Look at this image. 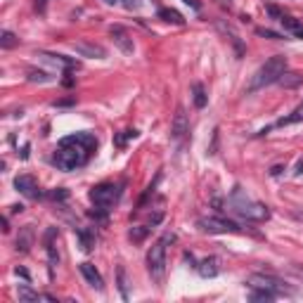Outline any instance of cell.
Here are the masks:
<instances>
[{
    "mask_svg": "<svg viewBox=\"0 0 303 303\" xmlns=\"http://www.w3.org/2000/svg\"><path fill=\"white\" fill-rule=\"evenodd\" d=\"M95 149H97V138L93 133H74L59 140L52 163L59 171H76L81 166H86Z\"/></svg>",
    "mask_w": 303,
    "mask_h": 303,
    "instance_id": "cell-1",
    "label": "cell"
},
{
    "mask_svg": "<svg viewBox=\"0 0 303 303\" xmlns=\"http://www.w3.org/2000/svg\"><path fill=\"white\" fill-rule=\"evenodd\" d=\"M227 204H230V209H232L237 216L249 220V223H263V220L270 218V209H268L265 204L251 199V197L247 195V190H241L239 185H234L232 190H230Z\"/></svg>",
    "mask_w": 303,
    "mask_h": 303,
    "instance_id": "cell-2",
    "label": "cell"
},
{
    "mask_svg": "<svg viewBox=\"0 0 303 303\" xmlns=\"http://www.w3.org/2000/svg\"><path fill=\"white\" fill-rule=\"evenodd\" d=\"M284 71H287V57H284V54H275V57H270L268 62L261 64L256 69V74L251 76V83L247 90L254 93V90H261V88H265V86L277 83Z\"/></svg>",
    "mask_w": 303,
    "mask_h": 303,
    "instance_id": "cell-3",
    "label": "cell"
},
{
    "mask_svg": "<svg viewBox=\"0 0 303 303\" xmlns=\"http://www.w3.org/2000/svg\"><path fill=\"white\" fill-rule=\"evenodd\" d=\"M168 241H175V234L166 232L161 239L154 241L147 251V270L159 287H161L163 275H166V244H168Z\"/></svg>",
    "mask_w": 303,
    "mask_h": 303,
    "instance_id": "cell-4",
    "label": "cell"
},
{
    "mask_svg": "<svg viewBox=\"0 0 303 303\" xmlns=\"http://www.w3.org/2000/svg\"><path fill=\"white\" fill-rule=\"evenodd\" d=\"M197 227L202 232H209V234H237L241 232V227L230 220V218H223V216H209V218H199L197 220Z\"/></svg>",
    "mask_w": 303,
    "mask_h": 303,
    "instance_id": "cell-5",
    "label": "cell"
},
{
    "mask_svg": "<svg viewBox=\"0 0 303 303\" xmlns=\"http://www.w3.org/2000/svg\"><path fill=\"white\" fill-rule=\"evenodd\" d=\"M118 195H121L118 185H114V183H100V185H95L93 190H90V202H93L95 206H100V209L109 211L118 202Z\"/></svg>",
    "mask_w": 303,
    "mask_h": 303,
    "instance_id": "cell-6",
    "label": "cell"
},
{
    "mask_svg": "<svg viewBox=\"0 0 303 303\" xmlns=\"http://www.w3.org/2000/svg\"><path fill=\"white\" fill-rule=\"evenodd\" d=\"M249 287H263V289H272V291H277V294H291V289L284 284L282 280L277 277H272V275H263V272H256V275H251L249 280H247Z\"/></svg>",
    "mask_w": 303,
    "mask_h": 303,
    "instance_id": "cell-7",
    "label": "cell"
},
{
    "mask_svg": "<svg viewBox=\"0 0 303 303\" xmlns=\"http://www.w3.org/2000/svg\"><path fill=\"white\" fill-rule=\"evenodd\" d=\"M187 133H190V121H187L185 109L178 107L175 109V116H173V124H171V140L180 142L183 138H187Z\"/></svg>",
    "mask_w": 303,
    "mask_h": 303,
    "instance_id": "cell-8",
    "label": "cell"
},
{
    "mask_svg": "<svg viewBox=\"0 0 303 303\" xmlns=\"http://www.w3.org/2000/svg\"><path fill=\"white\" fill-rule=\"evenodd\" d=\"M15 190L19 195L29 197V199H38L40 197V190H38V183L33 175H17L15 178Z\"/></svg>",
    "mask_w": 303,
    "mask_h": 303,
    "instance_id": "cell-9",
    "label": "cell"
},
{
    "mask_svg": "<svg viewBox=\"0 0 303 303\" xmlns=\"http://www.w3.org/2000/svg\"><path fill=\"white\" fill-rule=\"evenodd\" d=\"M74 50L81 57H95V59H104L107 57V50L97 43H90V40H76L74 43Z\"/></svg>",
    "mask_w": 303,
    "mask_h": 303,
    "instance_id": "cell-10",
    "label": "cell"
},
{
    "mask_svg": "<svg viewBox=\"0 0 303 303\" xmlns=\"http://www.w3.org/2000/svg\"><path fill=\"white\" fill-rule=\"evenodd\" d=\"M111 40L116 43V47L121 50L124 54H133V50H135V45H133V38L131 33L126 31L124 26H111Z\"/></svg>",
    "mask_w": 303,
    "mask_h": 303,
    "instance_id": "cell-11",
    "label": "cell"
},
{
    "mask_svg": "<svg viewBox=\"0 0 303 303\" xmlns=\"http://www.w3.org/2000/svg\"><path fill=\"white\" fill-rule=\"evenodd\" d=\"M78 268H81V275L86 277V282L90 284V287H95L97 291H104V280H102V275L97 272V268H95L93 263L83 261V263L78 265Z\"/></svg>",
    "mask_w": 303,
    "mask_h": 303,
    "instance_id": "cell-12",
    "label": "cell"
},
{
    "mask_svg": "<svg viewBox=\"0 0 303 303\" xmlns=\"http://www.w3.org/2000/svg\"><path fill=\"white\" fill-rule=\"evenodd\" d=\"M298 121H303V104H298V107L289 114V116H282V118H277L272 126H265L263 131L258 133V135H268V133L272 131V128H282V126H291V124H298Z\"/></svg>",
    "mask_w": 303,
    "mask_h": 303,
    "instance_id": "cell-13",
    "label": "cell"
},
{
    "mask_svg": "<svg viewBox=\"0 0 303 303\" xmlns=\"http://www.w3.org/2000/svg\"><path fill=\"white\" fill-rule=\"evenodd\" d=\"M40 59H45V62H52V64H59L64 69H78L81 62L74 59V57H64V54H54V52H38Z\"/></svg>",
    "mask_w": 303,
    "mask_h": 303,
    "instance_id": "cell-14",
    "label": "cell"
},
{
    "mask_svg": "<svg viewBox=\"0 0 303 303\" xmlns=\"http://www.w3.org/2000/svg\"><path fill=\"white\" fill-rule=\"evenodd\" d=\"M76 239H78V244H81L83 251H93L97 237H95L93 227H76Z\"/></svg>",
    "mask_w": 303,
    "mask_h": 303,
    "instance_id": "cell-15",
    "label": "cell"
},
{
    "mask_svg": "<svg viewBox=\"0 0 303 303\" xmlns=\"http://www.w3.org/2000/svg\"><path fill=\"white\" fill-rule=\"evenodd\" d=\"M197 270H199L202 277H218V272H220V268H218V258L209 256V258H204V261H199V263H197Z\"/></svg>",
    "mask_w": 303,
    "mask_h": 303,
    "instance_id": "cell-16",
    "label": "cell"
},
{
    "mask_svg": "<svg viewBox=\"0 0 303 303\" xmlns=\"http://www.w3.org/2000/svg\"><path fill=\"white\" fill-rule=\"evenodd\" d=\"M156 17L163 19V22H168V24H175V26H183V24H185V17L173 8H161L159 12H156Z\"/></svg>",
    "mask_w": 303,
    "mask_h": 303,
    "instance_id": "cell-17",
    "label": "cell"
},
{
    "mask_svg": "<svg viewBox=\"0 0 303 303\" xmlns=\"http://www.w3.org/2000/svg\"><path fill=\"white\" fill-rule=\"evenodd\" d=\"M31 244H33V230H31V225H26V227H22V232L17 237V251L26 254V251L31 249Z\"/></svg>",
    "mask_w": 303,
    "mask_h": 303,
    "instance_id": "cell-18",
    "label": "cell"
},
{
    "mask_svg": "<svg viewBox=\"0 0 303 303\" xmlns=\"http://www.w3.org/2000/svg\"><path fill=\"white\" fill-rule=\"evenodd\" d=\"M277 83L282 88H298L303 83V74H298V71H284Z\"/></svg>",
    "mask_w": 303,
    "mask_h": 303,
    "instance_id": "cell-19",
    "label": "cell"
},
{
    "mask_svg": "<svg viewBox=\"0 0 303 303\" xmlns=\"http://www.w3.org/2000/svg\"><path fill=\"white\" fill-rule=\"evenodd\" d=\"M192 102H195L197 109H204V107H206L209 97H206V90H204L202 83H192Z\"/></svg>",
    "mask_w": 303,
    "mask_h": 303,
    "instance_id": "cell-20",
    "label": "cell"
},
{
    "mask_svg": "<svg viewBox=\"0 0 303 303\" xmlns=\"http://www.w3.org/2000/svg\"><path fill=\"white\" fill-rule=\"evenodd\" d=\"M277 291H272V289H263V287H251V301H272V298H277Z\"/></svg>",
    "mask_w": 303,
    "mask_h": 303,
    "instance_id": "cell-21",
    "label": "cell"
},
{
    "mask_svg": "<svg viewBox=\"0 0 303 303\" xmlns=\"http://www.w3.org/2000/svg\"><path fill=\"white\" fill-rule=\"evenodd\" d=\"M116 282H118V291H121V298L128 301V282H126V268L118 265L116 268Z\"/></svg>",
    "mask_w": 303,
    "mask_h": 303,
    "instance_id": "cell-22",
    "label": "cell"
},
{
    "mask_svg": "<svg viewBox=\"0 0 303 303\" xmlns=\"http://www.w3.org/2000/svg\"><path fill=\"white\" fill-rule=\"evenodd\" d=\"M19 45V38H17L12 31H3L0 33V47L3 50H12V47Z\"/></svg>",
    "mask_w": 303,
    "mask_h": 303,
    "instance_id": "cell-23",
    "label": "cell"
},
{
    "mask_svg": "<svg viewBox=\"0 0 303 303\" xmlns=\"http://www.w3.org/2000/svg\"><path fill=\"white\" fill-rule=\"evenodd\" d=\"M280 24L287 29V31H291V33H296V31H301L303 29V22L301 19H294V17H289V15H284L280 19Z\"/></svg>",
    "mask_w": 303,
    "mask_h": 303,
    "instance_id": "cell-24",
    "label": "cell"
},
{
    "mask_svg": "<svg viewBox=\"0 0 303 303\" xmlns=\"http://www.w3.org/2000/svg\"><path fill=\"white\" fill-rule=\"evenodd\" d=\"M29 81H31V83H50V81H52V76H50V74H45V71L31 69V71H29Z\"/></svg>",
    "mask_w": 303,
    "mask_h": 303,
    "instance_id": "cell-25",
    "label": "cell"
},
{
    "mask_svg": "<svg viewBox=\"0 0 303 303\" xmlns=\"http://www.w3.org/2000/svg\"><path fill=\"white\" fill-rule=\"evenodd\" d=\"M104 3H107V5H121V8H126V10H138L142 0H104Z\"/></svg>",
    "mask_w": 303,
    "mask_h": 303,
    "instance_id": "cell-26",
    "label": "cell"
},
{
    "mask_svg": "<svg viewBox=\"0 0 303 303\" xmlns=\"http://www.w3.org/2000/svg\"><path fill=\"white\" fill-rule=\"evenodd\" d=\"M149 227H131V239L133 241H142L145 237H147Z\"/></svg>",
    "mask_w": 303,
    "mask_h": 303,
    "instance_id": "cell-27",
    "label": "cell"
},
{
    "mask_svg": "<svg viewBox=\"0 0 303 303\" xmlns=\"http://www.w3.org/2000/svg\"><path fill=\"white\" fill-rule=\"evenodd\" d=\"M47 197H50V199H54V202H64V199L69 197V192H67L64 187H57V190H52Z\"/></svg>",
    "mask_w": 303,
    "mask_h": 303,
    "instance_id": "cell-28",
    "label": "cell"
},
{
    "mask_svg": "<svg viewBox=\"0 0 303 303\" xmlns=\"http://www.w3.org/2000/svg\"><path fill=\"white\" fill-rule=\"evenodd\" d=\"M256 33H258V36H263V38H272V40H282V38H284L282 33L270 31V29H256Z\"/></svg>",
    "mask_w": 303,
    "mask_h": 303,
    "instance_id": "cell-29",
    "label": "cell"
},
{
    "mask_svg": "<svg viewBox=\"0 0 303 303\" xmlns=\"http://www.w3.org/2000/svg\"><path fill=\"white\" fill-rule=\"evenodd\" d=\"M265 12H268L272 19H277V22H280L282 17H284V12H282L280 8H275V5H265Z\"/></svg>",
    "mask_w": 303,
    "mask_h": 303,
    "instance_id": "cell-30",
    "label": "cell"
},
{
    "mask_svg": "<svg viewBox=\"0 0 303 303\" xmlns=\"http://www.w3.org/2000/svg\"><path fill=\"white\" fill-rule=\"evenodd\" d=\"M126 140H128V138H126V131H124V135H121V133H116V135H114V142H116L118 149L126 147Z\"/></svg>",
    "mask_w": 303,
    "mask_h": 303,
    "instance_id": "cell-31",
    "label": "cell"
},
{
    "mask_svg": "<svg viewBox=\"0 0 303 303\" xmlns=\"http://www.w3.org/2000/svg\"><path fill=\"white\" fill-rule=\"evenodd\" d=\"M74 97H69V100H59V102H52V107H71V104H74Z\"/></svg>",
    "mask_w": 303,
    "mask_h": 303,
    "instance_id": "cell-32",
    "label": "cell"
},
{
    "mask_svg": "<svg viewBox=\"0 0 303 303\" xmlns=\"http://www.w3.org/2000/svg\"><path fill=\"white\" fill-rule=\"evenodd\" d=\"M183 3H185V5H190L192 10H197V12L202 10V3H199V0H183Z\"/></svg>",
    "mask_w": 303,
    "mask_h": 303,
    "instance_id": "cell-33",
    "label": "cell"
},
{
    "mask_svg": "<svg viewBox=\"0 0 303 303\" xmlns=\"http://www.w3.org/2000/svg\"><path fill=\"white\" fill-rule=\"evenodd\" d=\"M17 275H19V277H24V280H26V282H29V280H31V275H29V270H26V268H17Z\"/></svg>",
    "mask_w": 303,
    "mask_h": 303,
    "instance_id": "cell-34",
    "label": "cell"
},
{
    "mask_svg": "<svg viewBox=\"0 0 303 303\" xmlns=\"http://www.w3.org/2000/svg\"><path fill=\"white\" fill-rule=\"evenodd\" d=\"M138 135H140V133L135 131V128H128V131H126V138H128V140H135Z\"/></svg>",
    "mask_w": 303,
    "mask_h": 303,
    "instance_id": "cell-35",
    "label": "cell"
},
{
    "mask_svg": "<svg viewBox=\"0 0 303 303\" xmlns=\"http://www.w3.org/2000/svg\"><path fill=\"white\" fill-rule=\"evenodd\" d=\"M216 3H218V5H220L223 10H230V8H232V0H216Z\"/></svg>",
    "mask_w": 303,
    "mask_h": 303,
    "instance_id": "cell-36",
    "label": "cell"
},
{
    "mask_svg": "<svg viewBox=\"0 0 303 303\" xmlns=\"http://www.w3.org/2000/svg\"><path fill=\"white\" fill-rule=\"evenodd\" d=\"M282 171H284V166H280V163H277V166H272V168H270V175H280Z\"/></svg>",
    "mask_w": 303,
    "mask_h": 303,
    "instance_id": "cell-37",
    "label": "cell"
},
{
    "mask_svg": "<svg viewBox=\"0 0 303 303\" xmlns=\"http://www.w3.org/2000/svg\"><path fill=\"white\" fill-rule=\"evenodd\" d=\"M303 173V159H298V161H296V171H294V175H301Z\"/></svg>",
    "mask_w": 303,
    "mask_h": 303,
    "instance_id": "cell-38",
    "label": "cell"
},
{
    "mask_svg": "<svg viewBox=\"0 0 303 303\" xmlns=\"http://www.w3.org/2000/svg\"><path fill=\"white\" fill-rule=\"evenodd\" d=\"M22 211H24L22 204H15V206H12V213H22Z\"/></svg>",
    "mask_w": 303,
    "mask_h": 303,
    "instance_id": "cell-39",
    "label": "cell"
},
{
    "mask_svg": "<svg viewBox=\"0 0 303 303\" xmlns=\"http://www.w3.org/2000/svg\"><path fill=\"white\" fill-rule=\"evenodd\" d=\"M3 232H10V223H8V218H3Z\"/></svg>",
    "mask_w": 303,
    "mask_h": 303,
    "instance_id": "cell-40",
    "label": "cell"
},
{
    "mask_svg": "<svg viewBox=\"0 0 303 303\" xmlns=\"http://www.w3.org/2000/svg\"><path fill=\"white\" fill-rule=\"evenodd\" d=\"M294 36H296V38H301V40H303V29H301V31H296Z\"/></svg>",
    "mask_w": 303,
    "mask_h": 303,
    "instance_id": "cell-41",
    "label": "cell"
}]
</instances>
